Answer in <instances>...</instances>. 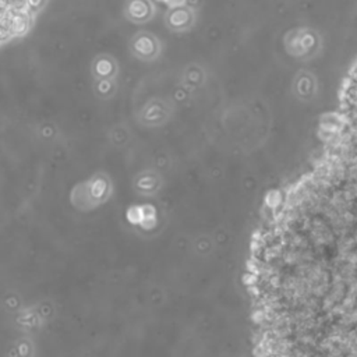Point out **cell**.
<instances>
[{"label":"cell","instance_id":"obj_1","mask_svg":"<svg viewBox=\"0 0 357 357\" xmlns=\"http://www.w3.org/2000/svg\"><path fill=\"white\" fill-rule=\"evenodd\" d=\"M310 179L334 225L357 251V83L346 87L340 140Z\"/></svg>","mask_w":357,"mask_h":357},{"label":"cell","instance_id":"obj_2","mask_svg":"<svg viewBox=\"0 0 357 357\" xmlns=\"http://www.w3.org/2000/svg\"><path fill=\"white\" fill-rule=\"evenodd\" d=\"M113 194L115 184L112 176L107 171H96L72 187L69 201L76 211L88 214L107 206Z\"/></svg>","mask_w":357,"mask_h":357},{"label":"cell","instance_id":"obj_3","mask_svg":"<svg viewBox=\"0 0 357 357\" xmlns=\"http://www.w3.org/2000/svg\"><path fill=\"white\" fill-rule=\"evenodd\" d=\"M25 0H0V47L25 38L35 25Z\"/></svg>","mask_w":357,"mask_h":357},{"label":"cell","instance_id":"obj_4","mask_svg":"<svg viewBox=\"0 0 357 357\" xmlns=\"http://www.w3.org/2000/svg\"><path fill=\"white\" fill-rule=\"evenodd\" d=\"M321 34L312 27H297L285 35V46L288 52L299 59L314 56L321 49Z\"/></svg>","mask_w":357,"mask_h":357},{"label":"cell","instance_id":"obj_5","mask_svg":"<svg viewBox=\"0 0 357 357\" xmlns=\"http://www.w3.org/2000/svg\"><path fill=\"white\" fill-rule=\"evenodd\" d=\"M130 54L141 62H154L162 52L160 38L149 31H138L129 41Z\"/></svg>","mask_w":357,"mask_h":357},{"label":"cell","instance_id":"obj_6","mask_svg":"<svg viewBox=\"0 0 357 357\" xmlns=\"http://www.w3.org/2000/svg\"><path fill=\"white\" fill-rule=\"evenodd\" d=\"M13 316H14L13 318L14 328L21 334L36 335L47 324V320L42 314L38 304H24L23 307Z\"/></svg>","mask_w":357,"mask_h":357},{"label":"cell","instance_id":"obj_7","mask_svg":"<svg viewBox=\"0 0 357 357\" xmlns=\"http://www.w3.org/2000/svg\"><path fill=\"white\" fill-rule=\"evenodd\" d=\"M164 23L171 32H187L197 24V10L190 5L168 8L164 14Z\"/></svg>","mask_w":357,"mask_h":357},{"label":"cell","instance_id":"obj_8","mask_svg":"<svg viewBox=\"0 0 357 357\" xmlns=\"http://www.w3.org/2000/svg\"><path fill=\"white\" fill-rule=\"evenodd\" d=\"M158 8L155 0H126L123 5V17L136 25H142L155 19Z\"/></svg>","mask_w":357,"mask_h":357},{"label":"cell","instance_id":"obj_9","mask_svg":"<svg viewBox=\"0 0 357 357\" xmlns=\"http://www.w3.org/2000/svg\"><path fill=\"white\" fill-rule=\"evenodd\" d=\"M89 74L92 80H118L120 74V65L113 55L102 52L92 58L89 63Z\"/></svg>","mask_w":357,"mask_h":357},{"label":"cell","instance_id":"obj_10","mask_svg":"<svg viewBox=\"0 0 357 357\" xmlns=\"http://www.w3.org/2000/svg\"><path fill=\"white\" fill-rule=\"evenodd\" d=\"M126 219L129 224L140 228H151L155 224V210L152 206H131L126 211Z\"/></svg>","mask_w":357,"mask_h":357},{"label":"cell","instance_id":"obj_11","mask_svg":"<svg viewBox=\"0 0 357 357\" xmlns=\"http://www.w3.org/2000/svg\"><path fill=\"white\" fill-rule=\"evenodd\" d=\"M38 354V345L34 335L23 334L17 339H14L6 351L9 357H34Z\"/></svg>","mask_w":357,"mask_h":357},{"label":"cell","instance_id":"obj_12","mask_svg":"<svg viewBox=\"0 0 357 357\" xmlns=\"http://www.w3.org/2000/svg\"><path fill=\"white\" fill-rule=\"evenodd\" d=\"M119 91L118 80L107 78V80H94L92 83V94L98 100H111L116 96Z\"/></svg>","mask_w":357,"mask_h":357},{"label":"cell","instance_id":"obj_13","mask_svg":"<svg viewBox=\"0 0 357 357\" xmlns=\"http://www.w3.org/2000/svg\"><path fill=\"white\" fill-rule=\"evenodd\" d=\"M133 187L141 195H149L157 188V176L152 172H141L134 177Z\"/></svg>","mask_w":357,"mask_h":357},{"label":"cell","instance_id":"obj_14","mask_svg":"<svg viewBox=\"0 0 357 357\" xmlns=\"http://www.w3.org/2000/svg\"><path fill=\"white\" fill-rule=\"evenodd\" d=\"M2 305L9 314H14L24 305V299L17 290H8L3 294Z\"/></svg>","mask_w":357,"mask_h":357},{"label":"cell","instance_id":"obj_15","mask_svg":"<svg viewBox=\"0 0 357 357\" xmlns=\"http://www.w3.org/2000/svg\"><path fill=\"white\" fill-rule=\"evenodd\" d=\"M49 0H25L27 10L36 19L47 6Z\"/></svg>","mask_w":357,"mask_h":357},{"label":"cell","instance_id":"obj_16","mask_svg":"<svg viewBox=\"0 0 357 357\" xmlns=\"http://www.w3.org/2000/svg\"><path fill=\"white\" fill-rule=\"evenodd\" d=\"M157 2H160V3H164V5H166L168 8L187 5V0H157Z\"/></svg>","mask_w":357,"mask_h":357},{"label":"cell","instance_id":"obj_17","mask_svg":"<svg viewBox=\"0 0 357 357\" xmlns=\"http://www.w3.org/2000/svg\"><path fill=\"white\" fill-rule=\"evenodd\" d=\"M356 13H357V3H356Z\"/></svg>","mask_w":357,"mask_h":357}]
</instances>
